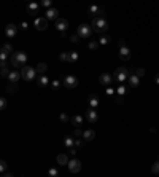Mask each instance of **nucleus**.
<instances>
[{
	"instance_id": "9",
	"label": "nucleus",
	"mask_w": 159,
	"mask_h": 177,
	"mask_svg": "<svg viewBox=\"0 0 159 177\" xmlns=\"http://www.w3.org/2000/svg\"><path fill=\"white\" fill-rule=\"evenodd\" d=\"M54 26H56V29H57L59 32H65L68 29V21L64 19V18H57V19L54 21Z\"/></svg>"
},
{
	"instance_id": "43",
	"label": "nucleus",
	"mask_w": 159,
	"mask_h": 177,
	"mask_svg": "<svg viewBox=\"0 0 159 177\" xmlns=\"http://www.w3.org/2000/svg\"><path fill=\"white\" fill-rule=\"evenodd\" d=\"M70 41H72V43H78V41H80V35L78 34L72 35V37H70Z\"/></svg>"
},
{
	"instance_id": "3",
	"label": "nucleus",
	"mask_w": 159,
	"mask_h": 177,
	"mask_svg": "<svg viewBox=\"0 0 159 177\" xmlns=\"http://www.w3.org/2000/svg\"><path fill=\"white\" fill-rule=\"evenodd\" d=\"M118 56H119L121 61H124V62H126V61H129L130 56H132V51H130V48L124 43L123 40H119V41H118Z\"/></svg>"
},
{
	"instance_id": "19",
	"label": "nucleus",
	"mask_w": 159,
	"mask_h": 177,
	"mask_svg": "<svg viewBox=\"0 0 159 177\" xmlns=\"http://www.w3.org/2000/svg\"><path fill=\"white\" fill-rule=\"evenodd\" d=\"M70 121H72V124H73L75 128H81V124H83V121H85V118H83L81 115H73Z\"/></svg>"
},
{
	"instance_id": "35",
	"label": "nucleus",
	"mask_w": 159,
	"mask_h": 177,
	"mask_svg": "<svg viewBox=\"0 0 159 177\" xmlns=\"http://www.w3.org/2000/svg\"><path fill=\"white\" fill-rule=\"evenodd\" d=\"M59 61H60V62H68V54L62 51V53L59 54Z\"/></svg>"
},
{
	"instance_id": "16",
	"label": "nucleus",
	"mask_w": 159,
	"mask_h": 177,
	"mask_svg": "<svg viewBox=\"0 0 159 177\" xmlns=\"http://www.w3.org/2000/svg\"><path fill=\"white\" fill-rule=\"evenodd\" d=\"M99 81H100V85H107L108 86L111 81H113V75H110V73H102V75L99 77Z\"/></svg>"
},
{
	"instance_id": "10",
	"label": "nucleus",
	"mask_w": 159,
	"mask_h": 177,
	"mask_svg": "<svg viewBox=\"0 0 159 177\" xmlns=\"http://www.w3.org/2000/svg\"><path fill=\"white\" fill-rule=\"evenodd\" d=\"M45 18L48 21H56L59 18V10L57 8H46V13H45Z\"/></svg>"
},
{
	"instance_id": "42",
	"label": "nucleus",
	"mask_w": 159,
	"mask_h": 177,
	"mask_svg": "<svg viewBox=\"0 0 159 177\" xmlns=\"http://www.w3.org/2000/svg\"><path fill=\"white\" fill-rule=\"evenodd\" d=\"M59 120H60L62 123H67V121H68V116H67V113H60V115H59Z\"/></svg>"
},
{
	"instance_id": "23",
	"label": "nucleus",
	"mask_w": 159,
	"mask_h": 177,
	"mask_svg": "<svg viewBox=\"0 0 159 177\" xmlns=\"http://www.w3.org/2000/svg\"><path fill=\"white\" fill-rule=\"evenodd\" d=\"M88 102H89L91 109H96V107H97V105L100 104V102H99V97H97L96 94H91L89 97H88Z\"/></svg>"
},
{
	"instance_id": "50",
	"label": "nucleus",
	"mask_w": 159,
	"mask_h": 177,
	"mask_svg": "<svg viewBox=\"0 0 159 177\" xmlns=\"http://www.w3.org/2000/svg\"><path fill=\"white\" fill-rule=\"evenodd\" d=\"M149 133H153V134H154V133H158V129L153 126V128H149Z\"/></svg>"
},
{
	"instance_id": "31",
	"label": "nucleus",
	"mask_w": 159,
	"mask_h": 177,
	"mask_svg": "<svg viewBox=\"0 0 159 177\" xmlns=\"http://www.w3.org/2000/svg\"><path fill=\"white\" fill-rule=\"evenodd\" d=\"M51 3H53V0H40V7L41 8H49Z\"/></svg>"
},
{
	"instance_id": "48",
	"label": "nucleus",
	"mask_w": 159,
	"mask_h": 177,
	"mask_svg": "<svg viewBox=\"0 0 159 177\" xmlns=\"http://www.w3.org/2000/svg\"><path fill=\"white\" fill-rule=\"evenodd\" d=\"M27 27H29V24H27V22H26V21H24V22H21V29H24V30H26V29H27Z\"/></svg>"
},
{
	"instance_id": "49",
	"label": "nucleus",
	"mask_w": 159,
	"mask_h": 177,
	"mask_svg": "<svg viewBox=\"0 0 159 177\" xmlns=\"http://www.w3.org/2000/svg\"><path fill=\"white\" fill-rule=\"evenodd\" d=\"M123 102H124V99H123V96H119V97H118V104H123Z\"/></svg>"
},
{
	"instance_id": "39",
	"label": "nucleus",
	"mask_w": 159,
	"mask_h": 177,
	"mask_svg": "<svg viewBox=\"0 0 159 177\" xmlns=\"http://www.w3.org/2000/svg\"><path fill=\"white\" fill-rule=\"evenodd\" d=\"M48 176H51V177H57V176H59V171L56 169V167H51V169L48 171Z\"/></svg>"
},
{
	"instance_id": "45",
	"label": "nucleus",
	"mask_w": 159,
	"mask_h": 177,
	"mask_svg": "<svg viewBox=\"0 0 159 177\" xmlns=\"http://www.w3.org/2000/svg\"><path fill=\"white\" fill-rule=\"evenodd\" d=\"M73 134H75V137H80V136H83V131H81V129H80V128H75Z\"/></svg>"
},
{
	"instance_id": "30",
	"label": "nucleus",
	"mask_w": 159,
	"mask_h": 177,
	"mask_svg": "<svg viewBox=\"0 0 159 177\" xmlns=\"http://www.w3.org/2000/svg\"><path fill=\"white\" fill-rule=\"evenodd\" d=\"M8 75H10V70L7 69V66L5 67H0V77H3V78H8Z\"/></svg>"
},
{
	"instance_id": "21",
	"label": "nucleus",
	"mask_w": 159,
	"mask_h": 177,
	"mask_svg": "<svg viewBox=\"0 0 159 177\" xmlns=\"http://www.w3.org/2000/svg\"><path fill=\"white\" fill-rule=\"evenodd\" d=\"M37 81H38V86H41V88H46V86L49 85V80H48V77H45L43 73L37 77Z\"/></svg>"
},
{
	"instance_id": "1",
	"label": "nucleus",
	"mask_w": 159,
	"mask_h": 177,
	"mask_svg": "<svg viewBox=\"0 0 159 177\" xmlns=\"http://www.w3.org/2000/svg\"><path fill=\"white\" fill-rule=\"evenodd\" d=\"M10 64L15 69H22L27 64V54L24 51H15V53H11L10 56Z\"/></svg>"
},
{
	"instance_id": "29",
	"label": "nucleus",
	"mask_w": 159,
	"mask_h": 177,
	"mask_svg": "<svg viewBox=\"0 0 159 177\" xmlns=\"http://www.w3.org/2000/svg\"><path fill=\"white\" fill-rule=\"evenodd\" d=\"M115 93H116V94H118V96H124V94H126V86H124V85L118 86V88H116V90H115Z\"/></svg>"
},
{
	"instance_id": "44",
	"label": "nucleus",
	"mask_w": 159,
	"mask_h": 177,
	"mask_svg": "<svg viewBox=\"0 0 159 177\" xmlns=\"http://www.w3.org/2000/svg\"><path fill=\"white\" fill-rule=\"evenodd\" d=\"M68 155H72V156H75V155H77V148H75V145L68 147Z\"/></svg>"
},
{
	"instance_id": "14",
	"label": "nucleus",
	"mask_w": 159,
	"mask_h": 177,
	"mask_svg": "<svg viewBox=\"0 0 159 177\" xmlns=\"http://www.w3.org/2000/svg\"><path fill=\"white\" fill-rule=\"evenodd\" d=\"M48 27V19L46 18H37L35 19V29L37 30H45Z\"/></svg>"
},
{
	"instance_id": "22",
	"label": "nucleus",
	"mask_w": 159,
	"mask_h": 177,
	"mask_svg": "<svg viewBox=\"0 0 159 177\" xmlns=\"http://www.w3.org/2000/svg\"><path fill=\"white\" fill-rule=\"evenodd\" d=\"M19 78H21V72H18V70H11L10 75H8V80L13 81V83H18Z\"/></svg>"
},
{
	"instance_id": "47",
	"label": "nucleus",
	"mask_w": 159,
	"mask_h": 177,
	"mask_svg": "<svg viewBox=\"0 0 159 177\" xmlns=\"http://www.w3.org/2000/svg\"><path fill=\"white\" fill-rule=\"evenodd\" d=\"M107 94H108V96H113V94H115V90L108 86V88H107Z\"/></svg>"
},
{
	"instance_id": "51",
	"label": "nucleus",
	"mask_w": 159,
	"mask_h": 177,
	"mask_svg": "<svg viewBox=\"0 0 159 177\" xmlns=\"http://www.w3.org/2000/svg\"><path fill=\"white\" fill-rule=\"evenodd\" d=\"M154 81H156L158 85H159V73H156V77H154Z\"/></svg>"
},
{
	"instance_id": "5",
	"label": "nucleus",
	"mask_w": 159,
	"mask_h": 177,
	"mask_svg": "<svg viewBox=\"0 0 159 177\" xmlns=\"http://www.w3.org/2000/svg\"><path fill=\"white\" fill-rule=\"evenodd\" d=\"M129 75H130V73H129V70H127L126 67H118V69H116V70L113 72V80L123 83V81L127 80Z\"/></svg>"
},
{
	"instance_id": "25",
	"label": "nucleus",
	"mask_w": 159,
	"mask_h": 177,
	"mask_svg": "<svg viewBox=\"0 0 159 177\" xmlns=\"http://www.w3.org/2000/svg\"><path fill=\"white\" fill-rule=\"evenodd\" d=\"M78 58H80V56H78V51H70V53H68V62L75 64V62L78 61Z\"/></svg>"
},
{
	"instance_id": "4",
	"label": "nucleus",
	"mask_w": 159,
	"mask_h": 177,
	"mask_svg": "<svg viewBox=\"0 0 159 177\" xmlns=\"http://www.w3.org/2000/svg\"><path fill=\"white\" fill-rule=\"evenodd\" d=\"M37 77V70H35V67H30V66H26L21 69V78L22 80H26V81H30V80H34V78Z\"/></svg>"
},
{
	"instance_id": "33",
	"label": "nucleus",
	"mask_w": 159,
	"mask_h": 177,
	"mask_svg": "<svg viewBox=\"0 0 159 177\" xmlns=\"http://www.w3.org/2000/svg\"><path fill=\"white\" fill-rule=\"evenodd\" d=\"M0 50H3L5 53H11V51H13V46H11V43H3V46H2Z\"/></svg>"
},
{
	"instance_id": "7",
	"label": "nucleus",
	"mask_w": 159,
	"mask_h": 177,
	"mask_svg": "<svg viewBox=\"0 0 159 177\" xmlns=\"http://www.w3.org/2000/svg\"><path fill=\"white\" fill-rule=\"evenodd\" d=\"M77 34L80 35V39H89L91 34H92V29H91V26H88V24H81V26H78Z\"/></svg>"
},
{
	"instance_id": "12",
	"label": "nucleus",
	"mask_w": 159,
	"mask_h": 177,
	"mask_svg": "<svg viewBox=\"0 0 159 177\" xmlns=\"http://www.w3.org/2000/svg\"><path fill=\"white\" fill-rule=\"evenodd\" d=\"M97 118H99V113L96 112V109H88L86 110V120L89 123H96Z\"/></svg>"
},
{
	"instance_id": "18",
	"label": "nucleus",
	"mask_w": 159,
	"mask_h": 177,
	"mask_svg": "<svg viewBox=\"0 0 159 177\" xmlns=\"http://www.w3.org/2000/svg\"><path fill=\"white\" fill-rule=\"evenodd\" d=\"M127 81H129L130 88H138V86H140V78L135 75V73H134V75H129V77H127Z\"/></svg>"
},
{
	"instance_id": "24",
	"label": "nucleus",
	"mask_w": 159,
	"mask_h": 177,
	"mask_svg": "<svg viewBox=\"0 0 159 177\" xmlns=\"http://www.w3.org/2000/svg\"><path fill=\"white\" fill-rule=\"evenodd\" d=\"M35 70H37V73H45L46 70H48V66H46V62H38L37 64V67H35Z\"/></svg>"
},
{
	"instance_id": "13",
	"label": "nucleus",
	"mask_w": 159,
	"mask_h": 177,
	"mask_svg": "<svg viewBox=\"0 0 159 177\" xmlns=\"http://www.w3.org/2000/svg\"><path fill=\"white\" fill-rule=\"evenodd\" d=\"M38 10H40V3L38 2H34V0H32V2L27 3V13H29V15H37Z\"/></svg>"
},
{
	"instance_id": "52",
	"label": "nucleus",
	"mask_w": 159,
	"mask_h": 177,
	"mask_svg": "<svg viewBox=\"0 0 159 177\" xmlns=\"http://www.w3.org/2000/svg\"><path fill=\"white\" fill-rule=\"evenodd\" d=\"M27 2H32V0H27Z\"/></svg>"
},
{
	"instance_id": "32",
	"label": "nucleus",
	"mask_w": 159,
	"mask_h": 177,
	"mask_svg": "<svg viewBox=\"0 0 159 177\" xmlns=\"http://www.w3.org/2000/svg\"><path fill=\"white\" fill-rule=\"evenodd\" d=\"M151 172H153V174H156V176H159V160L151 166Z\"/></svg>"
},
{
	"instance_id": "41",
	"label": "nucleus",
	"mask_w": 159,
	"mask_h": 177,
	"mask_svg": "<svg viewBox=\"0 0 159 177\" xmlns=\"http://www.w3.org/2000/svg\"><path fill=\"white\" fill-rule=\"evenodd\" d=\"M88 46H89V50L94 51V50H97V46H99V41H94V40H92V41H89V45H88Z\"/></svg>"
},
{
	"instance_id": "28",
	"label": "nucleus",
	"mask_w": 159,
	"mask_h": 177,
	"mask_svg": "<svg viewBox=\"0 0 159 177\" xmlns=\"http://www.w3.org/2000/svg\"><path fill=\"white\" fill-rule=\"evenodd\" d=\"M73 144H75V139H72V137H68V136H67V137H65V139H64V145H65V147H67V148H68V147H72V145H73Z\"/></svg>"
},
{
	"instance_id": "37",
	"label": "nucleus",
	"mask_w": 159,
	"mask_h": 177,
	"mask_svg": "<svg viewBox=\"0 0 159 177\" xmlns=\"http://www.w3.org/2000/svg\"><path fill=\"white\" fill-rule=\"evenodd\" d=\"M51 88H53V90H59V88H60V80H57V78L53 80V81H51Z\"/></svg>"
},
{
	"instance_id": "34",
	"label": "nucleus",
	"mask_w": 159,
	"mask_h": 177,
	"mask_svg": "<svg viewBox=\"0 0 159 177\" xmlns=\"http://www.w3.org/2000/svg\"><path fill=\"white\" fill-rule=\"evenodd\" d=\"M7 167H8L7 161L5 160H0V174H3V172L7 171Z\"/></svg>"
},
{
	"instance_id": "15",
	"label": "nucleus",
	"mask_w": 159,
	"mask_h": 177,
	"mask_svg": "<svg viewBox=\"0 0 159 177\" xmlns=\"http://www.w3.org/2000/svg\"><path fill=\"white\" fill-rule=\"evenodd\" d=\"M88 11L91 13V15H94V16H99V18H104V8H100V7H97V5H91L89 8H88Z\"/></svg>"
},
{
	"instance_id": "6",
	"label": "nucleus",
	"mask_w": 159,
	"mask_h": 177,
	"mask_svg": "<svg viewBox=\"0 0 159 177\" xmlns=\"http://www.w3.org/2000/svg\"><path fill=\"white\" fill-rule=\"evenodd\" d=\"M64 86L67 88V90H75L78 85H80V81H78V78L77 77H73V75H67V77H64Z\"/></svg>"
},
{
	"instance_id": "11",
	"label": "nucleus",
	"mask_w": 159,
	"mask_h": 177,
	"mask_svg": "<svg viewBox=\"0 0 159 177\" xmlns=\"http://www.w3.org/2000/svg\"><path fill=\"white\" fill-rule=\"evenodd\" d=\"M16 34H18V26L16 24H7V27H5V35L8 37V39H15L16 37Z\"/></svg>"
},
{
	"instance_id": "40",
	"label": "nucleus",
	"mask_w": 159,
	"mask_h": 177,
	"mask_svg": "<svg viewBox=\"0 0 159 177\" xmlns=\"http://www.w3.org/2000/svg\"><path fill=\"white\" fill-rule=\"evenodd\" d=\"M7 99L5 97H0V110H3V109H7Z\"/></svg>"
},
{
	"instance_id": "26",
	"label": "nucleus",
	"mask_w": 159,
	"mask_h": 177,
	"mask_svg": "<svg viewBox=\"0 0 159 177\" xmlns=\"http://www.w3.org/2000/svg\"><path fill=\"white\" fill-rule=\"evenodd\" d=\"M18 91V83H13L10 81V85L7 86V93H10V94H13V93H16Z\"/></svg>"
},
{
	"instance_id": "46",
	"label": "nucleus",
	"mask_w": 159,
	"mask_h": 177,
	"mask_svg": "<svg viewBox=\"0 0 159 177\" xmlns=\"http://www.w3.org/2000/svg\"><path fill=\"white\" fill-rule=\"evenodd\" d=\"M73 145H75V147H83V142L80 141V137H78V139H75V144H73Z\"/></svg>"
},
{
	"instance_id": "27",
	"label": "nucleus",
	"mask_w": 159,
	"mask_h": 177,
	"mask_svg": "<svg viewBox=\"0 0 159 177\" xmlns=\"http://www.w3.org/2000/svg\"><path fill=\"white\" fill-rule=\"evenodd\" d=\"M110 39H111V37H110L108 34L100 35V39H99V45H107V43H110Z\"/></svg>"
},
{
	"instance_id": "36",
	"label": "nucleus",
	"mask_w": 159,
	"mask_h": 177,
	"mask_svg": "<svg viewBox=\"0 0 159 177\" xmlns=\"http://www.w3.org/2000/svg\"><path fill=\"white\" fill-rule=\"evenodd\" d=\"M7 59H8V53L0 50V62H7Z\"/></svg>"
},
{
	"instance_id": "38",
	"label": "nucleus",
	"mask_w": 159,
	"mask_h": 177,
	"mask_svg": "<svg viewBox=\"0 0 159 177\" xmlns=\"http://www.w3.org/2000/svg\"><path fill=\"white\" fill-rule=\"evenodd\" d=\"M135 75H137L138 78H142V77H145V69L143 67H138L137 70H135Z\"/></svg>"
},
{
	"instance_id": "17",
	"label": "nucleus",
	"mask_w": 159,
	"mask_h": 177,
	"mask_svg": "<svg viewBox=\"0 0 159 177\" xmlns=\"http://www.w3.org/2000/svg\"><path fill=\"white\" fill-rule=\"evenodd\" d=\"M96 139V133L92 131V129H86V131H83V141L86 142H91Z\"/></svg>"
},
{
	"instance_id": "8",
	"label": "nucleus",
	"mask_w": 159,
	"mask_h": 177,
	"mask_svg": "<svg viewBox=\"0 0 159 177\" xmlns=\"http://www.w3.org/2000/svg\"><path fill=\"white\" fill-rule=\"evenodd\" d=\"M67 167H68V171L72 172V174H77V172H80V169H81V161L77 160V158H73V160H68Z\"/></svg>"
},
{
	"instance_id": "20",
	"label": "nucleus",
	"mask_w": 159,
	"mask_h": 177,
	"mask_svg": "<svg viewBox=\"0 0 159 177\" xmlns=\"http://www.w3.org/2000/svg\"><path fill=\"white\" fill-rule=\"evenodd\" d=\"M56 161H57V164H60V166H67V163H68L67 153H59V155L56 156Z\"/></svg>"
},
{
	"instance_id": "2",
	"label": "nucleus",
	"mask_w": 159,
	"mask_h": 177,
	"mask_svg": "<svg viewBox=\"0 0 159 177\" xmlns=\"http://www.w3.org/2000/svg\"><path fill=\"white\" fill-rule=\"evenodd\" d=\"M91 29L97 32V34H104V32L108 29V22H107L105 18H99V16H94L92 18V24H91Z\"/></svg>"
}]
</instances>
